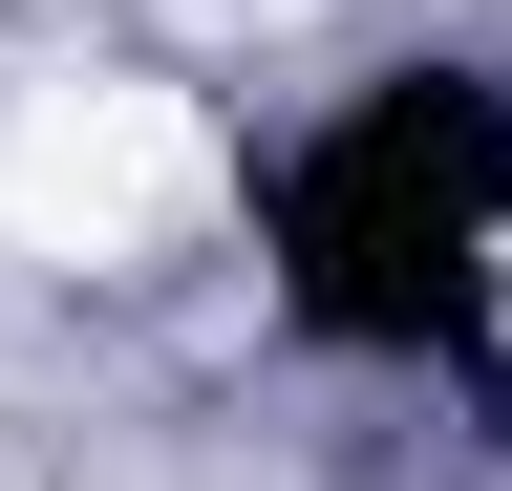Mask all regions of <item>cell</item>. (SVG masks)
Returning a JSON list of instances; mask_svg holds the SVG:
<instances>
[{"label":"cell","instance_id":"1","mask_svg":"<svg viewBox=\"0 0 512 491\" xmlns=\"http://www.w3.org/2000/svg\"><path fill=\"white\" fill-rule=\"evenodd\" d=\"M192 193H214V129H192V86H150V65H64V86H22V129H0V235H22V257H150Z\"/></svg>","mask_w":512,"mask_h":491}]
</instances>
